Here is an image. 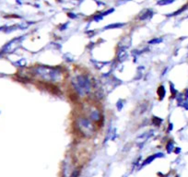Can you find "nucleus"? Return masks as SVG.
Returning <instances> with one entry per match:
<instances>
[{"mask_svg": "<svg viewBox=\"0 0 188 177\" xmlns=\"http://www.w3.org/2000/svg\"><path fill=\"white\" fill-rule=\"evenodd\" d=\"M172 150H173V142L170 141L167 144V151H168V153H172Z\"/></svg>", "mask_w": 188, "mask_h": 177, "instance_id": "nucleus-11", "label": "nucleus"}, {"mask_svg": "<svg viewBox=\"0 0 188 177\" xmlns=\"http://www.w3.org/2000/svg\"><path fill=\"white\" fill-rule=\"evenodd\" d=\"M102 119V114L98 109H91L90 112V120L92 122H99Z\"/></svg>", "mask_w": 188, "mask_h": 177, "instance_id": "nucleus-4", "label": "nucleus"}, {"mask_svg": "<svg viewBox=\"0 0 188 177\" xmlns=\"http://www.w3.org/2000/svg\"><path fill=\"white\" fill-rule=\"evenodd\" d=\"M165 94H166V91L163 86H160L159 89H158V95L160 97V100H162L164 97H165Z\"/></svg>", "mask_w": 188, "mask_h": 177, "instance_id": "nucleus-7", "label": "nucleus"}, {"mask_svg": "<svg viewBox=\"0 0 188 177\" xmlns=\"http://www.w3.org/2000/svg\"><path fill=\"white\" fill-rule=\"evenodd\" d=\"M162 42V39L161 38H155V39H152L149 42V44H158L160 42Z\"/></svg>", "mask_w": 188, "mask_h": 177, "instance_id": "nucleus-10", "label": "nucleus"}, {"mask_svg": "<svg viewBox=\"0 0 188 177\" xmlns=\"http://www.w3.org/2000/svg\"><path fill=\"white\" fill-rule=\"evenodd\" d=\"M186 7H187V6H184V7H183L181 9L177 10V11H175V12H173V13H172V14H169V15H167V16L172 17V16H177V15H179V14H181V13L183 12V11H184V10L186 9Z\"/></svg>", "mask_w": 188, "mask_h": 177, "instance_id": "nucleus-9", "label": "nucleus"}, {"mask_svg": "<svg viewBox=\"0 0 188 177\" xmlns=\"http://www.w3.org/2000/svg\"><path fill=\"white\" fill-rule=\"evenodd\" d=\"M68 17L69 18H72V19L77 18V16H75V14H73V13H68Z\"/></svg>", "mask_w": 188, "mask_h": 177, "instance_id": "nucleus-15", "label": "nucleus"}, {"mask_svg": "<svg viewBox=\"0 0 188 177\" xmlns=\"http://www.w3.org/2000/svg\"><path fill=\"white\" fill-rule=\"evenodd\" d=\"M76 125L77 129L85 137L90 138L94 134L95 126L92 124V121H91L88 118L86 117H79L76 122Z\"/></svg>", "mask_w": 188, "mask_h": 177, "instance_id": "nucleus-3", "label": "nucleus"}, {"mask_svg": "<svg viewBox=\"0 0 188 177\" xmlns=\"http://www.w3.org/2000/svg\"><path fill=\"white\" fill-rule=\"evenodd\" d=\"M170 85H171V91H172V96H173V97H175V95H176L177 91H176V90L174 89V87H173V84H172V83H171Z\"/></svg>", "mask_w": 188, "mask_h": 177, "instance_id": "nucleus-14", "label": "nucleus"}, {"mask_svg": "<svg viewBox=\"0 0 188 177\" xmlns=\"http://www.w3.org/2000/svg\"><path fill=\"white\" fill-rule=\"evenodd\" d=\"M187 7H188V5H187Z\"/></svg>", "mask_w": 188, "mask_h": 177, "instance_id": "nucleus-16", "label": "nucleus"}, {"mask_svg": "<svg viewBox=\"0 0 188 177\" xmlns=\"http://www.w3.org/2000/svg\"><path fill=\"white\" fill-rule=\"evenodd\" d=\"M114 11V8H111L110 10H107V11H105V12H103V13H101V15L103 17V16H106V15H109V14H111V13H113Z\"/></svg>", "mask_w": 188, "mask_h": 177, "instance_id": "nucleus-13", "label": "nucleus"}, {"mask_svg": "<svg viewBox=\"0 0 188 177\" xmlns=\"http://www.w3.org/2000/svg\"><path fill=\"white\" fill-rule=\"evenodd\" d=\"M162 122V120L159 117H153V123L156 125V126H159L161 123Z\"/></svg>", "mask_w": 188, "mask_h": 177, "instance_id": "nucleus-12", "label": "nucleus"}, {"mask_svg": "<svg viewBox=\"0 0 188 177\" xmlns=\"http://www.w3.org/2000/svg\"><path fill=\"white\" fill-rule=\"evenodd\" d=\"M175 0H159L157 2V4L159 6H166V5H170L172 3H173Z\"/></svg>", "mask_w": 188, "mask_h": 177, "instance_id": "nucleus-8", "label": "nucleus"}, {"mask_svg": "<svg viewBox=\"0 0 188 177\" xmlns=\"http://www.w3.org/2000/svg\"><path fill=\"white\" fill-rule=\"evenodd\" d=\"M153 14H154V12L152 10H150V9H147V10H145L144 11V12L139 16V19L140 20H145V19H150L152 16H153Z\"/></svg>", "mask_w": 188, "mask_h": 177, "instance_id": "nucleus-5", "label": "nucleus"}, {"mask_svg": "<svg viewBox=\"0 0 188 177\" xmlns=\"http://www.w3.org/2000/svg\"><path fill=\"white\" fill-rule=\"evenodd\" d=\"M34 73L41 79L46 81L55 82L62 77V71L60 68H52L46 65H39L34 68Z\"/></svg>", "mask_w": 188, "mask_h": 177, "instance_id": "nucleus-1", "label": "nucleus"}, {"mask_svg": "<svg viewBox=\"0 0 188 177\" xmlns=\"http://www.w3.org/2000/svg\"><path fill=\"white\" fill-rule=\"evenodd\" d=\"M125 24L124 23H114V24H110L107 25L106 27H104V30H111V29H119L124 27Z\"/></svg>", "mask_w": 188, "mask_h": 177, "instance_id": "nucleus-6", "label": "nucleus"}, {"mask_svg": "<svg viewBox=\"0 0 188 177\" xmlns=\"http://www.w3.org/2000/svg\"><path fill=\"white\" fill-rule=\"evenodd\" d=\"M72 85L75 89V91L80 96H85L90 93L91 90V83L88 77L85 75L77 76L75 80L72 81Z\"/></svg>", "mask_w": 188, "mask_h": 177, "instance_id": "nucleus-2", "label": "nucleus"}]
</instances>
